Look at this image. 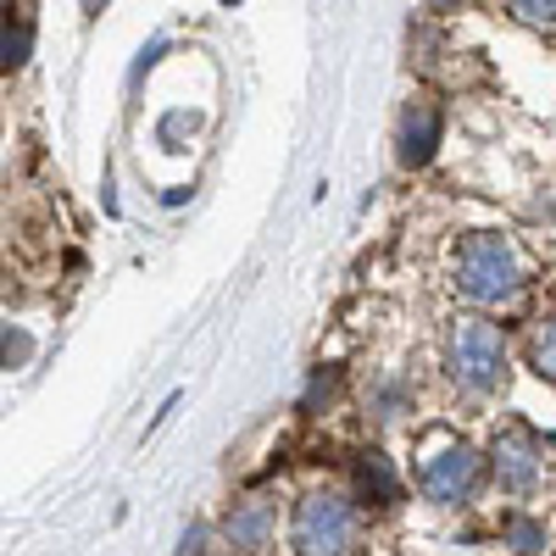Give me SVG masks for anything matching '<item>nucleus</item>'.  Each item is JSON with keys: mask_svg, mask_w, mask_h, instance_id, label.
Masks as SVG:
<instances>
[{"mask_svg": "<svg viewBox=\"0 0 556 556\" xmlns=\"http://www.w3.org/2000/svg\"><path fill=\"white\" fill-rule=\"evenodd\" d=\"M473 479H479V456H473L468 445L429 456V468H424V490H429L434 501H456V495H468V490H473Z\"/></svg>", "mask_w": 556, "mask_h": 556, "instance_id": "obj_4", "label": "nucleus"}, {"mask_svg": "<svg viewBox=\"0 0 556 556\" xmlns=\"http://www.w3.org/2000/svg\"><path fill=\"white\" fill-rule=\"evenodd\" d=\"M28 39H34V23H28V17H17V28L7 23V28H0V62L17 67V62L28 56Z\"/></svg>", "mask_w": 556, "mask_h": 556, "instance_id": "obj_8", "label": "nucleus"}, {"mask_svg": "<svg viewBox=\"0 0 556 556\" xmlns=\"http://www.w3.org/2000/svg\"><path fill=\"white\" fill-rule=\"evenodd\" d=\"M495 468H501V479L513 484V490H529L534 473H540V456H534V445H529L523 434H506V440L495 445Z\"/></svg>", "mask_w": 556, "mask_h": 556, "instance_id": "obj_6", "label": "nucleus"}, {"mask_svg": "<svg viewBox=\"0 0 556 556\" xmlns=\"http://www.w3.org/2000/svg\"><path fill=\"white\" fill-rule=\"evenodd\" d=\"M362 490H374L379 501H390V495H395V473L384 468L379 456H374V462H367V468H362Z\"/></svg>", "mask_w": 556, "mask_h": 556, "instance_id": "obj_9", "label": "nucleus"}, {"mask_svg": "<svg viewBox=\"0 0 556 556\" xmlns=\"http://www.w3.org/2000/svg\"><path fill=\"white\" fill-rule=\"evenodd\" d=\"M267 529H273V506L267 501H251V506H240V513L228 518L235 545H267Z\"/></svg>", "mask_w": 556, "mask_h": 556, "instance_id": "obj_7", "label": "nucleus"}, {"mask_svg": "<svg viewBox=\"0 0 556 556\" xmlns=\"http://www.w3.org/2000/svg\"><path fill=\"white\" fill-rule=\"evenodd\" d=\"M456 285L462 295L473 301H506L518 290V256L506 251L495 235H473L462 240V256H456Z\"/></svg>", "mask_w": 556, "mask_h": 556, "instance_id": "obj_1", "label": "nucleus"}, {"mask_svg": "<svg viewBox=\"0 0 556 556\" xmlns=\"http://www.w3.org/2000/svg\"><path fill=\"white\" fill-rule=\"evenodd\" d=\"M28 351H34L28 334H0V362H23Z\"/></svg>", "mask_w": 556, "mask_h": 556, "instance_id": "obj_10", "label": "nucleus"}, {"mask_svg": "<svg viewBox=\"0 0 556 556\" xmlns=\"http://www.w3.org/2000/svg\"><path fill=\"white\" fill-rule=\"evenodd\" d=\"M440 146V112L429 101H412L406 106V128H401V162L406 167H424Z\"/></svg>", "mask_w": 556, "mask_h": 556, "instance_id": "obj_5", "label": "nucleus"}, {"mask_svg": "<svg viewBox=\"0 0 556 556\" xmlns=\"http://www.w3.org/2000/svg\"><path fill=\"white\" fill-rule=\"evenodd\" d=\"M451 374L468 390H495L501 384V334L479 317L451 323Z\"/></svg>", "mask_w": 556, "mask_h": 556, "instance_id": "obj_2", "label": "nucleus"}, {"mask_svg": "<svg viewBox=\"0 0 556 556\" xmlns=\"http://www.w3.org/2000/svg\"><path fill=\"white\" fill-rule=\"evenodd\" d=\"M351 529H356V518L340 495H306L301 518H295V545L306 556H340L351 545Z\"/></svg>", "mask_w": 556, "mask_h": 556, "instance_id": "obj_3", "label": "nucleus"}]
</instances>
